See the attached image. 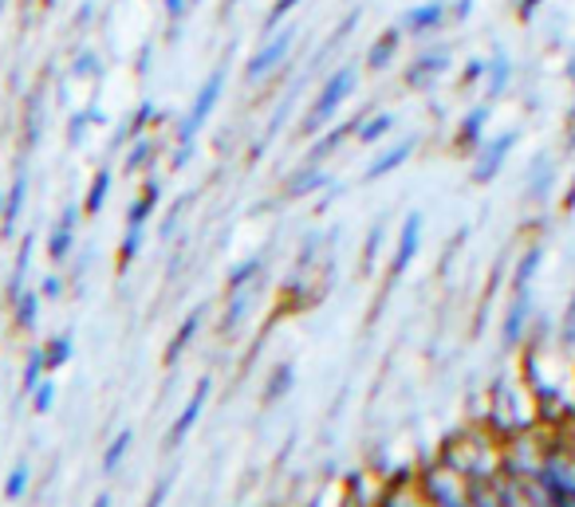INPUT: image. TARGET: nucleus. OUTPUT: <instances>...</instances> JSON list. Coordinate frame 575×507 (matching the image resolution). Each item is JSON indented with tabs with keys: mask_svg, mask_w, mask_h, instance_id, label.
Instances as JSON below:
<instances>
[{
	"mask_svg": "<svg viewBox=\"0 0 575 507\" xmlns=\"http://www.w3.org/2000/svg\"><path fill=\"white\" fill-rule=\"evenodd\" d=\"M402 40H406V32H402L399 24L386 28V32H379V40L366 48L363 68L371 71V75H383V71H391L394 60H399V52H402Z\"/></svg>",
	"mask_w": 575,
	"mask_h": 507,
	"instance_id": "nucleus-13",
	"label": "nucleus"
},
{
	"mask_svg": "<svg viewBox=\"0 0 575 507\" xmlns=\"http://www.w3.org/2000/svg\"><path fill=\"white\" fill-rule=\"evenodd\" d=\"M48 378V362H44V346H36L32 351V358H28V366H24V394H32L40 382Z\"/></svg>",
	"mask_w": 575,
	"mask_h": 507,
	"instance_id": "nucleus-32",
	"label": "nucleus"
},
{
	"mask_svg": "<svg viewBox=\"0 0 575 507\" xmlns=\"http://www.w3.org/2000/svg\"><path fill=\"white\" fill-rule=\"evenodd\" d=\"M158 158V142L154 134H142L131 142V150H127V173H147L150 165H154Z\"/></svg>",
	"mask_w": 575,
	"mask_h": 507,
	"instance_id": "nucleus-25",
	"label": "nucleus"
},
{
	"mask_svg": "<svg viewBox=\"0 0 575 507\" xmlns=\"http://www.w3.org/2000/svg\"><path fill=\"white\" fill-rule=\"evenodd\" d=\"M414 150H418V138H402V142H394L391 150H383V154L375 158V162L363 170V181H379V178H391L394 170H402V165L414 158Z\"/></svg>",
	"mask_w": 575,
	"mask_h": 507,
	"instance_id": "nucleus-15",
	"label": "nucleus"
},
{
	"mask_svg": "<svg viewBox=\"0 0 575 507\" xmlns=\"http://www.w3.org/2000/svg\"><path fill=\"white\" fill-rule=\"evenodd\" d=\"M493 119V103H477L473 111H465V119L457 122V134H454V150L457 154H477L481 142H485V126Z\"/></svg>",
	"mask_w": 575,
	"mask_h": 507,
	"instance_id": "nucleus-10",
	"label": "nucleus"
},
{
	"mask_svg": "<svg viewBox=\"0 0 575 507\" xmlns=\"http://www.w3.org/2000/svg\"><path fill=\"white\" fill-rule=\"evenodd\" d=\"M544 4H548V0H516V20H521V24H528V20L536 17Z\"/></svg>",
	"mask_w": 575,
	"mask_h": 507,
	"instance_id": "nucleus-42",
	"label": "nucleus"
},
{
	"mask_svg": "<svg viewBox=\"0 0 575 507\" xmlns=\"http://www.w3.org/2000/svg\"><path fill=\"white\" fill-rule=\"evenodd\" d=\"M111 181H114V173L107 170V165L95 173V178H91L88 193H83V216H99V213H103L107 193H111Z\"/></svg>",
	"mask_w": 575,
	"mask_h": 507,
	"instance_id": "nucleus-24",
	"label": "nucleus"
},
{
	"mask_svg": "<svg viewBox=\"0 0 575 507\" xmlns=\"http://www.w3.org/2000/svg\"><path fill=\"white\" fill-rule=\"evenodd\" d=\"M95 119H99L95 107H88L83 114H75V119H71V126H68V146H79V142H83V134H88V126Z\"/></svg>",
	"mask_w": 575,
	"mask_h": 507,
	"instance_id": "nucleus-37",
	"label": "nucleus"
},
{
	"mask_svg": "<svg viewBox=\"0 0 575 507\" xmlns=\"http://www.w3.org/2000/svg\"><path fill=\"white\" fill-rule=\"evenodd\" d=\"M422 229H426V216H422V213H410L406 221H402L399 249H394V260H391V284H394V280H402V275H406V267L414 264V256H418Z\"/></svg>",
	"mask_w": 575,
	"mask_h": 507,
	"instance_id": "nucleus-9",
	"label": "nucleus"
},
{
	"mask_svg": "<svg viewBox=\"0 0 575 507\" xmlns=\"http://www.w3.org/2000/svg\"><path fill=\"white\" fill-rule=\"evenodd\" d=\"M40 295H44V300H60V295H63V280H60V275H48L44 287H40Z\"/></svg>",
	"mask_w": 575,
	"mask_h": 507,
	"instance_id": "nucleus-45",
	"label": "nucleus"
},
{
	"mask_svg": "<svg viewBox=\"0 0 575 507\" xmlns=\"http://www.w3.org/2000/svg\"><path fill=\"white\" fill-rule=\"evenodd\" d=\"M52 405H56V382L44 378L40 386L32 389V409L36 413H52Z\"/></svg>",
	"mask_w": 575,
	"mask_h": 507,
	"instance_id": "nucleus-38",
	"label": "nucleus"
},
{
	"mask_svg": "<svg viewBox=\"0 0 575 507\" xmlns=\"http://www.w3.org/2000/svg\"><path fill=\"white\" fill-rule=\"evenodd\" d=\"M71 351H75V343H71V335H56L44 343V362H48V374H56L60 366H68L71 362Z\"/></svg>",
	"mask_w": 575,
	"mask_h": 507,
	"instance_id": "nucleus-30",
	"label": "nucleus"
},
{
	"mask_svg": "<svg viewBox=\"0 0 575 507\" xmlns=\"http://www.w3.org/2000/svg\"><path fill=\"white\" fill-rule=\"evenodd\" d=\"M366 119V111H359V114H351L347 122H335V126H327V130H320L315 134V142L307 146V154H304V162H312V165H323L327 158L335 154V150L347 142V138H355V130H359V122Z\"/></svg>",
	"mask_w": 575,
	"mask_h": 507,
	"instance_id": "nucleus-8",
	"label": "nucleus"
},
{
	"mask_svg": "<svg viewBox=\"0 0 575 507\" xmlns=\"http://www.w3.org/2000/svg\"><path fill=\"white\" fill-rule=\"evenodd\" d=\"M95 507H111V496H95Z\"/></svg>",
	"mask_w": 575,
	"mask_h": 507,
	"instance_id": "nucleus-49",
	"label": "nucleus"
},
{
	"mask_svg": "<svg viewBox=\"0 0 575 507\" xmlns=\"http://www.w3.org/2000/svg\"><path fill=\"white\" fill-rule=\"evenodd\" d=\"M225 79H229L225 63H218V68L205 75V83L198 87V95H193L190 111H185L182 126H178V150H174V162H170L174 170H182V165H185V158L193 154V138L205 130V122H210L213 111L221 107V95H225Z\"/></svg>",
	"mask_w": 575,
	"mask_h": 507,
	"instance_id": "nucleus-2",
	"label": "nucleus"
},
{
	"mask_svg": "<svg viewBox=\"0 0 575 507\" xmlns=\"http://www.w3.org/2000/svg\"><path fill=\"white\" fill-rule=\"evenodd\" d=\"M205 323V307H198V311H190V315L182 318V327H178V335L170 338V351H167V366H178V358L185 354V346L198 338V327Z\"/></svg>",
	"mask_w": 575,
	"mask_h": 507,
	"instance_id": "nucleus-19",
	"label": "nucleus"
},
{
	"mask_svg": "<svg viewBox=\"0 0 575 507\" xmlns=\"http://www.w3.org/2000/svg\"><path fill=\"white\" fill-rule=\"evenodd\" d=\"M485 71H488V60L485 55H473L462 71V87H473V83H485Z\"/></svg>",
	"mask_w": 575,
	"mask_h": 507,
	"instance_id": "nucleus-40",
	"label": "nucleus"
},
{
	"mask_svg": "<svg viewBox=\"0 0 575 507\" xmlns=\"http://www.w3.org/2000/svg\"><path fill=\"white\" fill-rule=\"evenodd\" d=\"M174 476H178V473H167V480H162L154 491H150V504H147V507H162V504H167L170 488H174Z\"/></svg>",
	"mask_w": 575,
	"mask_h": 507,
	"instance_id": "nucleus-43",
	"label": "nucleus"
},
{
	"mask_svg": "<svg viewBox=\"0 0 575 507\" xmlns=\"http://www.w3.org/2000/svg\"><path fill=\"white\" fill-rule=\"evenodd\" d=\"M28 480H32V468H28V460H20V465L9 473V484H4V499H24Z\"/></svg>",
	"mask_w": 575,
	"mask_h": 507,
	"instance_id": "nucleus-34",
	"label": "nucleus"
},
{
	"mask_svg": "<svg viewBox=\"0 0 575 507\" xmlns=\"http://www.w3.org/2000/svg\"><path fill=\"white\" fill-rule=\"evenodd\" d=\"M40 9H56V0H40Z\"/></svg>",
	"mask_w": 575,
	"mask_h": 507,
	"instance_id": "nucleus-50",
	"label": "nucleus"
},
{
	"mask_svg": "<svg viewBox=\"0 0 575 507\" xmlns=\"http://www.w3.org/2000/svg\"><path fill=\"white\" fill-rule=\"evenodd\" d=\"M359 20H363V4H355V9H351V17H343L340 24H335L332 40L323 43L320 52L312 55V71L320 68V63L327 60V55H335V52H340V43H343V40H351V32H355V28H359Z\"/></svg>",
	"mask_w": 575,
	"mask_h": 507,
	"instance_id": "nucleus-20",
	"label": "nucleus"
},
{
	"mask_svg": "<svg viewBox=\"0 0 575 507\" xmlns=\"http://www.w3.org/2000/svg\"><path fill=\"white\" fill-rule=\"evenodd\" d=\"M24 201H28V173H17L9 185V193H4V213H0V233L12 236L20 224V213H24Z\"/></svg>",
	"mask_w": 575,
	"mask_h": 507,
	"instance_id": "nucleus-16",
	"label": "nucleus"
},
{
	"mask_svg": "<svg viewBox=\"0 0 575 507\" xmlns=\"http://www.w3.org/2000/svg\"><path fill=\"white\" fill-rule=\"evenodd\" d=\"M450 20H454V0H422V4L402 12L399 28L410 40H430V36L442 32Z\"/></svg>",
	"mask_w": 575,
	"mask_h": 507,
	"instance_id": "nucleus-5",
	"label": "nucleus"
},
{
	"mask_svg": "<svg viewBox=\"0 0 575 507\" xmlns=\"http://www.w3.org/2000/svg\"><path fill=\"white\" fill-rule=\"evenodd\" d=\"M158 205H162V181L147 178L142 193L131 201V209H127V233H122V244H119V272H127V267L139 260L142 241H147V229H150V216L158 213Z\"/></svg>",
	"mask_w": 575,
	"mask_h": 507,
	"instance_id": "nucleus-4",
	"label": "nucleus"
},
{
	"mask_svg": "<svg viewBox=\"0 0 575 507\" xmlns=\"http://www.w3.org/2000/svg\"><path fill=\"white\" fill-rule=\"evenodd\" d=\"M516 142H521V130H505V134H497V138H485V142H481V150L473 154L470 178L477 181V185L497 181V173L505 170V162H508V154H513Z\"/></svg>",
	"mask_w": 575,
	"mask_h": 507,
	"instance_id": "nucleus-6",
	"label": "nucleus"
},
{
	"mask_svg": "<svg viewBox=\"0 0 575 507\" xmlns=\"http://www.w3.org/2000/svg\"><path fill=\"white\" fill-rule=\"evenodd\" d=\"M450 68H454V55H450V48H426V52L414 55V60H410V68L402 71V83H406L410 91H430L437 79H445V71H450Z\"/></svg>",
	"mask_w": 575,
	"mask_h": 507,
	"instance_id": "nucleus-7",
	"label": "nucleus"
},
{
	"mask_svg": "<svg viewBox=\"0 0 575 507\" xmlns=\"http://www.w3.org/2000/svg\"><path fill=\"white\" fill-rule=\"evenodd\" d=\"M75 75H83V79L99 75V55L95 52H83V55H79V60H75Z\"/></svg>",
	"mask_w": 575,
	"mask_h": 507,
	"instance_id": "nucleus-44",
	"label": "nucleus"
},
{
	"mask_svg": "<svg viewBox=\"0 0 575 507\" xmlns=\"http://www.w3.org/2000/svg\"><path fill=\"white\" fill-rule=\"evenodd\" d=\"M332 185V173L323 170V165H312V162H300L296 170L284 178V201H300L307 193H320Z\"/></svg>",
	"mask_w": 575,
	"mask_h": 507,
	"instance_id": "nucleus-14",
	"label": "nucleus"
},
{
	"mask_svg": "<svg viewBox=\"0 0 575 507\" xmlns=\"http://www.w3.org/2000/svg\"><path fill=\"white\" fill-rule=\"evenodd\" d=\"M182 209H185V201H178V205L170 209L167 224H162V236H167V241H170V236H174V229H178V216H182Z\"/></svg>",
	"mask_w": 575,
	"mask_h": 507,
	"instance_id": "nucleus-47",
	"label": "nucleus"
},
{
	"mask_svg": "<svg viewBox=\"0 0 575 507\" xmlns=\"http://www.w3.org/2000/svg\"><path fill=\"white\" fill-rule=\"evenodd\" d=\"M552 185V165L548 158H536L532 165V181H528V197H544V190Z\"/></svg>",
	"mask_w": 575,
	"mask_h": 507,
	"instance_id": "nucleus-35",
	"label": "nucleus"
},
{
	"mask_svg": "<svg viewBox=\"0 0 575 507\" xmlns=\"http://www.w3.org/2000/svg\"><path fill=\"white\" fill-rule=\"evenodd\" d=\"M567 79H572V83H575V52L567 55Z\"/></svg>",
	"mask_w": 575,
	"mask_h": 507,
	"instance_id": "nucleus-48",
	"label": "nucleus"
},
{
	"mask_svg": "<svg viewBox=\"0 0 575 507\" xmlns=\"http://www.w3.org/2000/svg\"><path fill=\"white\" fill-rule=\"evenodd\" d=\"M524 323H528V292H516V303L505 318V343L513 346L524 335Z\"/></svg>",
	"mask_w": 575,
	"mask_h": 507,
	"instance_id": "nucleus-29",
	"label": "nucleus"
},
{
	"mask_svg": "<svg viewBox=\"0 0 575 507\" xmlns=\"http://www.w3.org/2000/svg\"><path fill=\"white\" fill-rule=\"evenodd\" d=\"M261 267H264V256H249V260H241V264L229 272V287H225V295H233V292H241V287H253L256 284V275H261Z\"/></svg>",
	"mask_w": 575,
	"mask_h": 507,
	"instance_id": "nucleus-26",
	"label": "nucleus"
},
{
	"mask_svg": "<svg viewBox=\"0 0 575 507\" xmlns=\"http://www.w3.org/2000/svg\"><path fill=\"white\" fill-rule=\"evenodd\" d=\"M383 236H386V224L379 221L371 233H366V249H363V272H371V264H375V249L383 244Z\"/></svg>",
	"mask_w": 575,
	"mask_h": 507,
	"instance_id": "nucleus-39",
	"label": "nucleus"
},
{
	"mask_svg": "<svg viewBox=\"0 0 575 507\" xmlns=\"http://www.w3.org/2000/svg\"><path fill=\"white\" fill-rule=\"evenodd\" d=\"M79 216H83V205H68L60 213V221L52 224V236H48V260H52V264H68V260H71Z\"/></svg>",
	"mask_w": 575,
	"mask_h": 507,
	"instance_id": "nucleus-11",
	"label": "nucleus"
},
{
	"mask_svg": "<svg viewBox=\"0 0 575 507\" xmlns=\"http://www.w3.org/2000/svg\"><path fill=\"white\" fill-rule=\"evenodd\" d=\"M40 300H44V295L32 292V287H24V292L12 300V318H17L20 331H36V323H40Z\"/></svg>",
	"mask_w": 575,
	"mask_h": 507,
	"instance_id": "nucleus-23",
	"label": "nucleus"
},
{
	"mask_svg": "<svg viewBox=\"0 0 575 507\" xmlns=\"http://www.w3.org/2000/svg\"><path fill=\"white\" fill-rule=\"evenodd\" d=\"M158 4H162V12H167V20H170V24H182V20H185V12H190L193 9V0H158Z\"/></svg>",
	"mask_w": 575,
	"mask_h": 507,
	"instance_id": "nucleus-41",
	"label": "nucleus"
},
{
	"mask_svg": "<svg viewBox=\"0 0 575 507\" xmlns=\"http://www.w3.org/2000/svg\"><path fill=\"white\" fill-rule=\"evenodd\" d=\"M304 0H272V9H269V17H264V24H261V36H269V32H276L280 24H284L292 12L300 9Z\"/></svg>",
	"mask_w": 575,
	"mask_h": 507,
	"instance_id": "nucleus-31",
	"label": "nucleus"
},
{
	"mask_svg": "<svg viewBox=\"0 0 575 507\" xmlns=\"http://www.w3.org/2000/svg\"><path fill=\"white\" fill-rule=\"evenodd\" d=\"M193 4H201V0H193Z\"/></svg>",
	"mask_w": 575,
	"mask_h": 507,
	"instance_id": "nucleus-52",
	"label": "nucleus"
},
{
	"mask_svg": "<svg viewBox=\"0 0 575 507\" xmlns=\"http://www.w3.org/2000/svg\"><path fill=\"white\" fill-rule=\"evenodd\" d=\"M210 389L213 382L210 378H201L198 386H193V397L185 402V409L178 413V422L170 425V437H167V448H182V440L193 433V425L201 422V409H205V402H210Z\"/></svg>",
	"mask_w": 575,
	"mask_h": 507,
	"instance_id": "nucleus-12",
	"label": "nucleus"
},
{
	"mask_svg": "<svg viewBox=\"0 0 575 507\" xmlns=\"http://www.w3.org/2000/svg\"><path fill=\"white\" fill-rule=\"evenodd\" d=\"M296 40H300V32L292 24H280L276 32L261 36L256 52L249 55V63H244V83L261 87V83H276V79H284L288 68H292Z\"/></svg>",
	"mask_w": 575,
	"mask_h": 507,
	"instance_id": "nucleus-3",
	"label": "nucleus"
},
{
	"mask_svg": "<svg viewBox=\"0 0 575 507\" xmlns=\"http://www.w3.org/2000/svg\"><path fill=\"white\" fill-rule=\"evenodd\" d=\"M473 9H477V0H454V20L457 24H465V20L473 17Z\"/></svg>",
	"mask_w": 575,
	"mask_h": 507,
	"instance_id": "nucleus-46",
	"label": "nucleus"
},
{
	"mask_svg": "<svg viewBox=\"0 0 575 507\" xmlns=\"http://www.w3.org/2000/svg\"><path fill=\"white\" fill-rule=\"evenodd\" d=\"M359 87V63L355 60H343L335 63L327 75H323L320 91H315L312 107H307V114L300 119V138H315L320 130H327L335 122V114L347 107V99L355 95Z\"/></svg>",
	"mask_w": 575,
	"mask_h": 507,
	"instance_id": "nucleus-1",
	"label": "nucleus"
},
{
	"mask_svg": "<svg viewBox=\"0 0 575 507\" xmlns=\"http://www.w3.org/2000/svg\"><path fill=\"white\" fill-rule=\"evenodd\" d=\"M394 111H366V119L359 122V130H355V142L359 146H375V142H383L386 134L394 130Z\"/></svg>",
	"mask_w": 575,
	"mask_h": 507,
	"instance_id": "nucleus-18",
	"label": "nucleus"
},
{
	"mask_svg": "<svg viewBox=\"0 0 575 507\" xmlns=\"http://www.w3.org/2000/svg\"><path fill=\"white\" fill-rule=\"evenodd\" d=\"M0 12H4V0H0Z\"/></svg>",
	"mask_w": 575,
	"mask_h": 507,
	"instance_id": "nucleus-51",
	"label": "nucleus"
},
{
	"mask_svg": "<svg viewBox=\"0 0 575 507\" xmlns=\"http://www.w3.org/2000/svg\"><path fill=\"white\" fill-rule=\"evenodd\" d=\"M28 264H32V236H24L17 249V264H12V280H9V303L24 292V280H28Z\"/></svg>",
	"mask_w": 575,
	"mask_h": 507,
	"instance_id": "nucleus-28",
	"label": "nucleus"
},
{
	"mask_svg": "<svg viewBox=\"0 0 575 507\" xmlns=\"http://www.w3.org/2000/svg\"><path fill=\"white\" fill-rule=\"evenodd\" d=\"M158 122H162V111H158L154 103H139V111L127 119V126H122V134H119V142L127 138V142H134V138H142V134H150V130H158Z\"/></svg>",
	"mask_w": 575,
	"mask_h": 507,
	"instance_id": "nucleus-22",
	"label": "nucleus"
},
{
	"mask_svg": "<svg viewBox=\"0 0 575 507\" xmlns=\"http://www.w3.org/2000/svg\"><path fill=\"white\" fill-rule=\"evenodd\" d=\"M131 448H134V433H131V429L114 433V440L107 445V453H103V473H107V476L119 473V465L127 460V453H131Z\"/></svg>",
	"mask_w": 575,
	"mask_h": 507,
	"instance_id": "nucleus-27",
	"label": "nucleus"
},
{
	"mask_svg": "<svg viewBox=\"0 0 575 507\" xmlns=\"http://www.w3.org/2000/svg\"><path fill=\"white\" fill-rule=\"evenodd\" d=\"M292 382H296V371H292V366H276V378H272V386L264 389V402H276L280 394H288V389H292Z\"/></svg>",
	"mask_w": 575,
	"mask_h": 507,
	"instance_id": "nucleus-36",
	"label": "nucleus"
},
{
	"mask_svg": "<svg viewBox=\"0 0 575 507\" xmlns=\"http://www.w3.org/2000/svg\"><path fill=\"white\" fill-rule=\"evenodd\" d=\"M541 256H544L541 249H528V252H524V260L516 264V292H528L532 275H536V267H541Z\"/></svg>",
	"mask_w": 575,
	"mask_h": 507,
	"instance_id": "nucleus-33",
	"label": "nucleus"
},
{
	"mask_svg": "<svg viewBox=\"0 0 575 507\" xmlns=\"http://www.w3.org/2000/svg\"><path fill=\"white\" fill-rule=\"evenodd\" d=\"M508 83H513V60H508V52H493L488 55V71H485V99L488 103H497V99L508 91Z\"/></svg>",
	"mask_w": 575,
	"mask_h": 507,
	"instance_id": "nucleus-17",
	"label": "nucleus"
},
{
	"mask_svg": "<svg viewBox=\"0 0 575 507\" xmlns=\"http://www.w3.org/2000/svg\"><path fill=\"white\" fill-rule=\"evenodd\" d=\"M249 307H253V287H241V292L225 295V318L218 323V335H233Z\"/></svg>",
	"mask_w": 575,
	"mask_h": 507,
	"instance_id": "nucleus-21",
	"label": "nucleus"
}]
</instances>
